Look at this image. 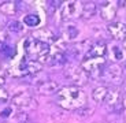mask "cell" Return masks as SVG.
Wrapping results in <instances>:
<instances>
[{
	"label": "cell",
	"mask_w": 126,
	"mask_h": 123,
	"mask_svg": "<svg viewBox=\"0 0 126 123\" xmlns=\"http://www.w3.org/2000/svg\"><path fill=\"white\" fill-rule=\"evenodd\" d=\"M7 38H8L7 32L4 30V29H0V45L6 44V42H7Z\"/></svg>",
	"instance_id": "cb8c5ba5"
},
{
	"label": "cell",
	"mask_w": 126,
	"mask_h": 123,
	"mask_svg": "<svg viewBox=\"0 0 126 123\" xmlns=\"http://www.w3.org/2000/svg\"><path fill=\"white\" fill-rule=\"evenodd\" d=\"M108 90H110V89H107L106 86H99V88L93 89L92 97H93V100L96 101V103H104V100H106V97H107V95H108Z\"/></svg>",
	"instance_id": "2e32d148"
},
{
	"label": "cell",
	"mask_w": 126,
	"mask_h": 123,
	"mask_svg": "<svg viewBox=\"0 0 126 123\" xmlns=\"http://www.w3.org/2000/svg\"><path fill=\"white\" fill-rule=\"evenodd\" d=\"M11 112H13V108H11V107H8L7 109L1 111V114H0V115H1V118H8Z\"/></svg>",
	"instance_id": "d4e9b609"
},
{
	"label": "cell",
	"mask_w": 126,
	"mask_h": 123,
	"mask_svg": "<svg viewBox=\"0 0 126 123\" xmlns=\"http://www.w3.org/2000/svg\"><path fill=\"white\" fill-rule=\"evenodd\" d=\"M99 13H100L101 19L110 22V21L114 19V16L117 14V3L115 1H104V3H101Z\"/></svg>",
	"instance_id": "30bf717a"
},
{
	"label": "cell",
	"mask_w": 126,
	"mask_h": 123,
	"mask_svg": "<svg viewBox=\"0 0 126 123\" xmlns=\"http://www.w3.org/2000/svg\"><path fill=\"white\" fill-rule=\"evenodd\" d=\"M60 90V86L58 82L55 81H44L41 82L40 85L37 86V92L40 93V95H56L58 92Z\"/></svg>",
	"instance_id": "4fadbf2b"
},
{
	"label": "cell",
	"mask_w": 126,
	"mask_h": 123,
	"mask_svg": "<svg viewBox=\"0 0 126 123\" xmlns=\"http://www.w3.org/2000/svg\"><path fill=\"white\" fill-rule=\"evenodd\" d=\"M55 100L64 109H81L86 104V95L79 86H64L56 93Z\"/></svg>",
	"instance_id": "6da1fadb"
},
{
	"label": "cell",
	"mask_w": 126,
	"mask_h": 123,
	"mask_svg": "<svg viewBox=\"0 0 126 123\" xmlns=\"http://www.w3.org/2000/svg\"><path fill=\"white\" fill-rule=\"evenodd\" d=\"M111 37L115 40H126V25L122 22H112L107 27Z\"/></svg>",
	"instance_id": "7c38bea8"
},
{
	"label": "cell",
	"mask_w": 126,
	"mask_h": 123,
	"mask_svg": "<svg viewBox=\"0 0 126 123\" xmlns=\"http://www.w3.org/2000/svg\"><path fill=\"white\" fill-rule=\"evenodd\" d=\"M22 123H25V122H22Z\"/></svg>",
	"instance_id": "4dcf8cb0"
},
{
	"label": "cell",
	"mask_w": 126,
	"mask_h": 123,
	"mask_svg": "<svg viewBox=\"0 0 126 123\" xmlns=\"http://www.w3.org/2000/svg\"><path fill=\"white\" fill-rule=\"evenodd\" d=\"M0 52H1L4 56H7V57H13L14 54H15V49H14L11 45H8V44L6 42V44L0 45Z\"/></svg>",
	"instance_id": "ffe728a7"
},
{
	"label": "cell",
	"mask_w": 126,
	"mask_h": 123,
	"mask_svg": "<svg viewBox=\"0 0 126 123\" xmlns=\"http://www.w3.org/2000/svg\"><path fill=\"white\" fill-rule=\"evenodd\" d=\"M7 30L14 32V33H19L22 30V23L18 22V21H11V22H8V25H7Z\"/></svg>",
	"instance_id": "44dd1931"
},
{
	"label": "cell",
	"mask_w": 126,
	"mask_h": 123,
	"mask_svg": "<svg viewBox=\"0 0 126 123\" xmlns=\"http://www.w3.org/2000/svg\"><path fill=\"white\" fill-rule=\"evenodd\" d=\"M6 25V19L3 18V16L0 15V29H3V26Z\"/></svg>",
	"instance_id": "484cf974"
},
{
	"label": "cell",
	"mask_w": 126,
	"mask_h": 123,
	"mask_svg": "<svg viewBox=\"0 0 126 123\" xmlns=\"http://www.w3.org/2000/svg\"><path fill=\"white\" fill-rule=\"evenodd\" d=\"M125 68H126V62H125Z\"/></svg>",
	"instance_id": "f546056e"
},
{
	"label": "cell",
	"mask_w": 126,
	"mask_h": 123,
	"mask_svg": "<svg viewBox=\"0 0 126 123\" xmlns=\"http://www.w3.org/2000/svg\"><path fill=\"white\" fill-rule=\"evenodd\" d=\"M4 83V77H0V86Z\"/></svg>",
	"instance_id": "83f0119b"
},
{
	"label": "cell",
	"mask_w": 126,
	"mask_h": 123,
	"mask_svg": "<svg viewBox=\"0 0 126 123\" xmlns=\"http://www.w3.org/2000/svg\"><path fill=\"white\" fill-rule=\"evenodd\" d=\"M82 15V4L79 1H67L62 7V19L69 21V19H76Z\"/></svg>",
	"instance_id": "ba28073f"
},
{
	"label": "cell",
	"mask_w": 126,
	"mask_h": 123,
	"mask_svg": "<svg viewBox=\"0 0 126 123\" xmlns=\"http://www.w3.org/2000/svg\"><path fill=\"white\" fill-rule=\"evenodd\" d=\"M14 70H16L14 77H30L41 71V63L36 60H22Z\"/></svg>",
	"instance_id": "5b68a950"
},
{
	"label": "cell",
	"mask_w": 126,
	"mask_h": 123,
	"mask_svg": "<svg viewBox=\"0 0 126 123\" xmlns=\"http://www.w3.org/2000/svg\"><path fill=\"white\" fill-rule=\"evenodd\" d=\"M106 52H107L106 44H104L103 41H97V42H94V44L91 45L88 54L85 55V59H89V57H104Z\"/></svg>",
	"instance_id": "5bb4252c"
},
{
	"label": "cell",
	"mask_w": 126,
	"mask_h": 123,
	"mask_svg": "<svg viewBox=\"0 0 126 123\" xmlns=\"http://www.w3.org/2000/svg\"><path fill=\"white\" fill-rule=\"evenodd\" d=\"M123 107L126 108V93L123 95Z\"/></svg>",
	"instance_id": "4316f807"
},
{
	"label": "cell",
	"mask_w": 126,
	"mask_h": 123,
	"mask_svg": "<svg viewBox=\"0 0 126 123\" xmlns=\"http://www.w3.org/2000/svg\"><path fill=\"white\" fill-rule=\"evenodd\" d=\"M64 77L69 81H71L74 83V86H79V85H85L88 82V73L82 67H77V66H70L69 68H66L64 71Z\"/></svg>",
	"instance_id": "277c9868"
},
{
	"label": "cell",
	"mask_w": 126,
	"mask_h": 123,
	"mask_svg": "<svg viewBox=\"0 0 126 123\" xmlns=\"http://www.w3.org/2000/svg\"><path fill=\"white\" fill-rule=\"evenodd\" d=\"M23 49H25V54L32 60H36V62L40 63V60L49 54L51 48L48 44H44V42H41V41L32 37V38L25 40V42H23Z\"/></svg>",
	"instance_id": "7a4b0ae2"
},
{
	"label": "cell",
	"mask_w": 126,
	"mask_h": 123,
	"mask_svg": "<svg viewBox=\"0 0 126 123\" xmlns=\"http://www.w3.org/2000/svg\"><path fill=\"white\" fill-rule=\"evenodd\" d=\"M104 105L110 111H118L123 105V96L118 89H110L108 95L104 100Z\"/></svg>",
	"instance_id": "9c48e42d"
},
{
	"label": "cell",
	"mask_w": 126,
	"mask_h": 123,
	"mask_svg": "<svg viewBox=\"0 0 126 123\" xmlns=\"http://www.w3.org/2000/svg\"><path fill=\"white\" fill-rule=\"evenodd\" d=\"M19 3L18 1H4L1 6H0V11L4 14V15H15L19 10Z\"/></svg>",
	"instance_id": "9a60e30c"
},
{
	"label": "cell",
	"mask_w": 126,
	"mask_h": 123,
	"mask_svg": "<svg viewBox=\"0 0 126 123\" xmlns=\"http://www.w3.org/2000/svg\"><path fill=\"white\" fill-rule=\"evenodd\" d=\"M97 11V6L93 1H86L82 4V16L84 18H92Z\"/></svg>",
	"instance_id": "e0dca14e"
},
{
	"label": "cell",
	"mask_w": 126,
	"mask_h": 123,
	"mask_svg": "<svg viewBox=\"0 0 126 123\" xmlns=\"http://www.w3.org/2000/svg\"><path fill=\"white\" fill-rule=\"evenodd\" d=\"M81 67L88 73V75L97 78V77H103V73L107 66L104 57H89L82 62Z\"/></svg>",
	"instance_id": "3957f363"
},
{
	"label": "cell",
	"mask_w": 126,
	"mask_h": 123,
	"mask_svg": "<svg viewBox=\"0 0 126 123\" xmlns=\"http://www.w3.org/2000/svg\"><path fill=\"white\" fill-rule=\"evenodd\" d=\"M77 36H78V29H77L76 26L69 25L67 27H64V30H63V37H64V40H74Z\"/></svg>",
	"instance_id": "d6986e66"
},
{
	"label": "cell",
	"mask_w": 126,
	"mask_h": 123,
	"mask_svg": "<svg viewBox=\"0 0 126 123\" xmlns=\"http://www.w3.org/2000/svg\"><path fill=\"white\" fill-rule=\"evenodd\" d=\"M111 56L114 60H122L123 59V52L119 47H112L111 48Z\"/></svg>",
	"instance_id": "7402d4cb"
},
{
	"label": "cell",
	"mask_w": 126,
	"mask_h": 123,
	"mask_svg": "<svg viewBox=\"0 0 126 123\" xmlns=\"http://www.w3.org/2000/svg\"><path fill=\"white\" fill-rule=\"evenodd\" d=\"M13 104L15 105L16 108H19V109L29 111V109H34L37 103H36V100L32 97L29 93L21 92V93H16L13 97Z\"/></svg>",
	"instance_id": "52a82bcc"
},
{
	"label": "cell",
	"mask_w": 126,
	"mask_h": 123,
	"mask_svg": "<svg viewBox=\"0 0 126 123\" xmlns=\"http://www.w3.org/2000/svg\"><path fill=\"white\" fill-rule=\"evenodd\" d=\"M23 23L28 25L29 27H36V26L40 25V16L36 15V14H28V15L23 16Z\"/></svg>",
	"instance_id": "ac0fdd59"
},
{
	"label": "cell",
	"mask_w": 126,
	"mask_h": 123,
	"mask_svg": "<svg viewBox=\"0 0 126 123\" xmlns=\"http://www.w3.org/2000/svg\"><path fill=\"white\" fill-rule=\"evenodd\" d=\"M33 38L36 40L41 41V42H44V44H55L56 42V37L52 32H51V29L48 27H41L36 32H33Z\"/></svg>",
	"instance_id": "8fae6325"
},
{
	"label": "cell",
	"mask_w": 126,
	"mask_h": 123,
	"mask_svg": "<svg viewBox=\"0 0 126 123\" xmlns=\"http://www.w3.org/2000/svg\"><path fill=\"white\" fill-rule=\"evenodd\" d=\"M103 78L107 82L112 83V85H121L123 82V71L122 67L118 66L117 63H112L110 66L106 67L103 73Z\"/></svg>",
	"instance_id": "8992f818"
},
{
	"label": "cell",
	"mask_w": 126,
	"mask_h": 123,
	"mask_svg": "<svg viewBox=\"0 0 126 123\" xmlns=\"http://www.w3.org/2000/svg\"><path fill=\"white\" fill-rule=\"evenodd\" d=\"M7 101H8V93H7V90H4L3 88H0V104L7 103Z\"/></svg>",
	"instance_id": "603a6c76"
},
{
	"label": "cell",
	"mask_w": 126,
	"mask_h": 123,
	"mask_svg": "<svg viewBox=\"0 0 126 123\" xmlns=\"http://www.w3.org/2000/svg\"><path fill=\"white\" fill-rule=\"evenodd\" d=\"M123 47H125V49H126V40L123 41Z\"/></svg>",
	"instance_id": "f1b7e54d"
}]
</instances>
